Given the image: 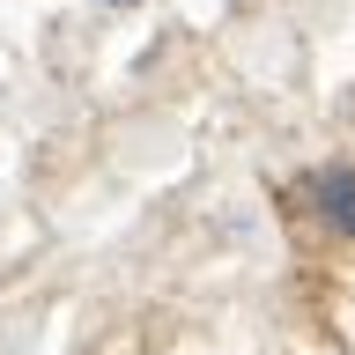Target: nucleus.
I'll use <instances>...</instances> for the list:
<instances>
[{
    "instance_id": "1",
    "label": "nucleus",
    "mask_w": 355,
    "mask_h": 355,
    "mask_svg": "<svg viewBox=\"0 0 355 355\" xmlns=\"http://www.w3.org/2000/svg\"><path fill=\"white\" fill-rule=\"evenodd\" d=\"M304 185H311L318 222H326V230H340V237H355V163H318Z\"/></svg>"
},
{
    "instance_id": "2",
    "label": "nucleus",
    "mask_w": 355,
    "mask_h": 355,
    "mask_svg": "<svg viewBox=\"0 0 355 355\" xmlns=\"http://www.w3.org/2000/svg\"><path fill=\"white\" fill-rule=\"evenodd\" d=\"M104 8H133V0H104Z\"/></svg>"
}]
</instances>
